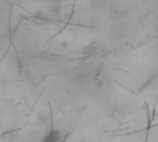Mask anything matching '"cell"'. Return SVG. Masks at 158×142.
Listing matches in <instances>:
<instances>
[{
  "mask_svg": "<svg viewBox=\"0 0 158 142\" xmlns=\"http://www.w3.org/2000/svg\"><path fill=\"white\" fill-rule=\"evenodd\" d=\"M60 134L55 130H51L43 137L41 142H60Z\"/></svg>",
  "mask_w": 158,
  "mask_h": 142,
  "instance_id": "cell-1",
  "label": "cell"
}]
</instances>
